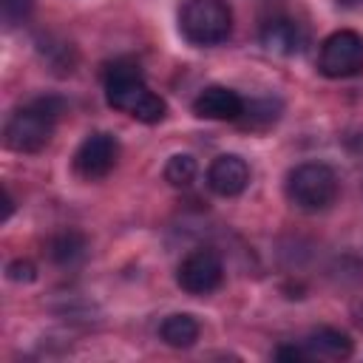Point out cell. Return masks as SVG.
I'll return each instance as SVG.
<instances>
[{
  "label": "cell",
  "mask_w": 363,
  "mask_h": 363,
  "mask_svg": "<svg viewBox=\"0 0 363 363\" xmlns=\"http://www.w3.org/2000/svg\"><path fill=\"white\" fill-rule=\"evenodd\" d=\"M105 99H108L111 108L125 111L128 116H133L136 122H145V125H156L167 113L164 99L145 85L142 71H139L136 62H122L119 60V62L108 65V71H105Z\"/></svg>",
  "instance_id": "1"
},
{
  "label": "cell",
  "mask_w": 363,
  "mask_h": 363,
  "mask_svg": "<svg viewBox=\"0 0 363 363\" xmlns=\"http://www.w3.org/2000/svg\"><path fill=\"white\" fill-rule=\"evenodd\" d=\"M62 108H65V102L60 96H40V99H31L28 105L17 108L3 128L6 147L17 150V153L43 150L54 136V125H57Z\"/></svg>",
  "instance_id": "2"
},
{
  "label": "cell",
  "mask_w": 363,
  "mask_h": 363,
  "mask_svg": "<svg viewBox=\"0 0 363 363\" xmlns=\"http://www.w3.org/2000/svg\"><path fill=\"white\" fill-rule=\"evenodd\" d=\"M286 199L303 213L329 210L340 193L337 173L323 162H301L286 173Z\"/></svg>",
  "instance_id": "3"
},
{
  "label": "cell",
  "mask_w": 363,
  "mask_h": 363,
  "mask_svg": "<svg viewBox=\"0 0 363 363\" xmlns=\"http://www.w3.org/2000/svg\"><path fill=\"white\" fill-rule=\"evenodd\" d=\"M179 31L190 45H218L233 34V9L227 0H184Z\"/></svg>",
  "instance_id": "4"
},
{
  "label": "cell",
  "mask_w": 363,
  "mask_h": 363,
  "mask_svg": "<svg viewBox=\"0 0 363 363\" xmlns=\"http://www.w3.org/2000/svg\"><path fill=\"white\" fill-rule=\"evenodd\" d=\"M318 68L329 79H349L363 71V37L352 28H340L320 43Z\"/></svg>",
  "instance_id": "5"
},
{
  "label": "cell",
  "mask_w": 363,
  "mask_h": 363,
  "mask_svg": "<svg viewBox=\"0 0 363 363\" xmlns=\"http://www.w3.org/2000/svg\"><path fill=\"white\" fill-rule=\"evenodd\" d=\"M224 281V264L221 255L210 247H199L182 258L176 267V284L187 295H210L221 286Z\"/></svg>",
  "instance_id": "6"
},
{
  "label": "cell",
  "mask_w": 363,
  "mask_h": 363,
  "mask_svg": "<svg viewBox=\"0 0 363 363\" xmlns=\"http://www.w3.org/2000/svg\"><path fill=\"white\" fill-rule=\"evenodd\" d=\"M116 159H119V142L113 133L105 130L88 133L74 153V173L85 182H96L116 167Z\"/></svg>",
  "instance_id": "7"
},
{
  "label": "cell",
  "mask_w": 363,
  "mask_h": 363,
  "mask_svg": "<svg viewBox=\"0 0 363 363\" xmlns=\"http://www.w3.org/2000/svg\"><path fill=\"white\" fill-rule=\"evenodd\" d=\"M250 184V164L235 156V153H221L210 162L207 167V187L221 196V199H233L241 196Z\"/></svg>",
  "instance_id": "8"
},
{
  "label": "cell",
  "mask_w": 363,
  "mask_h": 363,
  "mask_svg": "<svg viewBox=\"0 0 363 363\" xmlns=\"http://www.w3.org/2000/svg\"><path fill=\"white\" fill-rule=\"evenodd\" d=\"M247 102L224 85H207L196 99H193V113L199 119H213V122H238L244 116Z\"/></svg>",
  "instance_id": "9"
},
{
  "label": "cell",
  "mask_w": 363,
  "mask_h": 363,
  "mask_svg": "<svg viewBox=\"0 0 363 363\" xmlns=\"http://www.w3.org/2000/svg\"><path fill=\"white\" fill-rule=\"evenodd\" d=\"M261 45L278 57H295L306 48V31L289 17H272L261 26Z\"/></svg>",
  "instance_id": "10"
},
{
  "label": "cell",
  "mask_w": 363,
  "mask_h": 363,
  "mask_svg": "<svg viewBox=\"0 0 363 363\" xmlns=\"http://www.w3.org/2000/svg\"><path fill=\"white\" fill-rule=\"evenodd\" d=\"M309 357H326V360H343L352 354V337L340 329L320 326L306 337Z\"/></svg>",
  "instance_id": "11"
},
{
  "label": "cell",
  "mask_w": 363,
  "mask_h": 363,
  "mask_svg": "<svg viewBox=\"0 0 363 363\" xmlns=\"http://www.w3.org/2000/svg\"><path fill=\"white\" fill-rule=\"evenodd\" d=\"M201 335V326L193 315L187 312H176V315H167L159 326V337L173 346V349H190Z\"/></svg>",
  "instance_id": "12"
},
{
  "label": "cell",
  "mask_w": 363,
  "mask_h": 363,
  "mask_svg": "<svg viewBox=\"0 0 363 363\" xmlns=\"http://www.w3.org/2000/svg\"><path fill=\"white\" fill-rule=\"evenodd\" d=\"M48 255H51L54 264L71 267V264H77V261L85 255V238H82L79 233H74V230H65V233H60V235L51 238Z\"/></svg>",
  "instance_id": "13"
},
{
  "label": "cell",
  "mask_w": 363,
  "mask_h": 363,
  "mask_svg": "<svg viewBox=\"0 0 363 363\" xmlns=\"http://www.w3.org/2000/svg\"><path fill=\"white\" fill-rule=\"evenodd\" d=\"M196 173H199V164H196V159L187 156V153H176V156H170L167 164H164V179H167L173 187H190L193 179H196Z\"/></svg>",
  "instance_id": "14"
},
{
  "label": "cell",
  "mask_w": 363,
  "mask_h": 363,
  "mask_svg": "<svg viewBox=\"0 0 363 363\" xmlns=\"http://www.w3.org/2000/svg\"><path fill=\"white\" fill-rule=\"evenodd\" d=\"M31 9V0H3V20L9 26H14L17 20H23Z\"/></svg>",
  "instance_id": "15"
},
{
  "label": "cell",
  "mask_w": 363,
  "mask_h": 363,
  "mask_svg": "<svg viewBox=\"0 0 363 363\" xmlns=\"http://www.w3.org/2000/svg\"><path fill=\"white\" fill-rule=\"evenodd\" d=\"M6 272H9V278H11V281H26V284L37 278V269H34V264H31V261H23V258L11 261Z\"/></svg>",
  "instance_id": "16"
},
{
  "label": "cell",
  "mask_w": 363,
  "mask_h": 363,
  "mask_svg": "<svg viewBox=\"0 0 363 363\" xmlns=\"http://www.w3.org/2000/svg\"><path fill=\"white\" fill-rule=\"evenodd\" d=\"M275 357L278 360H306L309 352L306 349H298V346H278L275 349Z\"/></svg>",
  "instance_id": "17"
}]
</instances>
